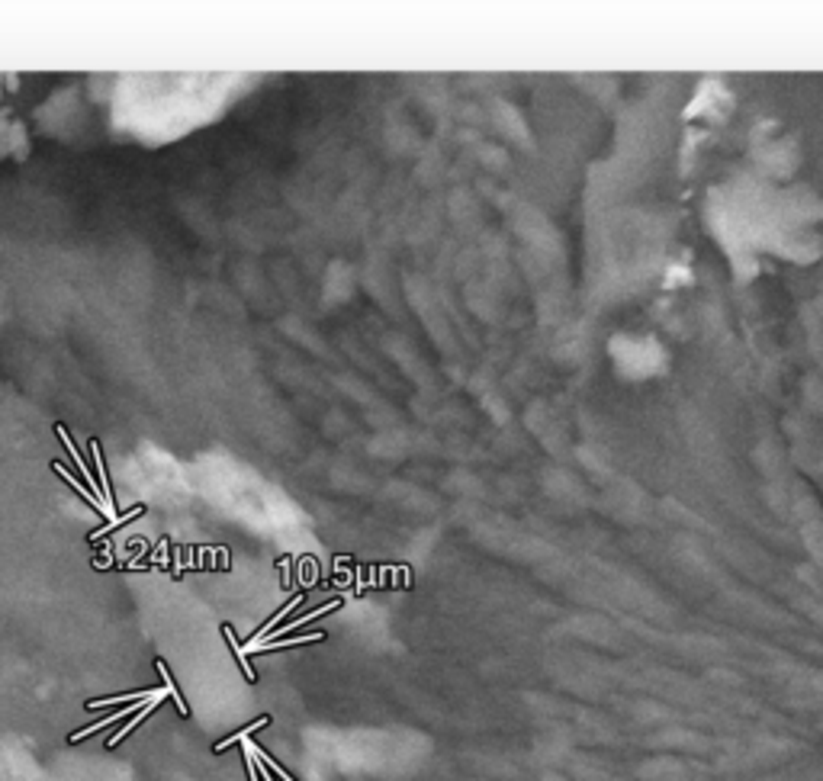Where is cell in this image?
I'll use <instances>...</instances> for the list:
<instances>
[{
	"instance_id": "cell-1",
	"label": "cell",
	"mask_w": 823,
	"mask_h": 781,
	"mask_svg": "<svg viewBox=\"0 0 823 781\" xmlns=\"http://www.w3.org/2000/svg\"><path fill=\"white\" fill-rule=\"evenodd\" d=\"M52 469H55V473H58V476H62V479H65V483H68V486H75V489H77V492H81V496H84V498H87V502H90V505H97V509H100V511H103V515H107V518H113V511H109V509H107V505H103V502H100V498H97V496H94V492H90V489H87V486H84V483H81V479H77V476H75V473H71V469H68V467H65V463H52Z\"/></svg>"
},
{
	"instance_id": "cell-4",
	"label": "cell",
	"mask_w": 823,
	"mask_h": 781,
	"mask_svg": "<svg viewBox=\"0 0 823 781\" xmlns=\"http://www.w3.org/2000/svg\"><path fill=\"white\" fill-rule=\"evenodd\" d=\"M254 753H258V749H254ZM258 755H261V762H264V766H267V768H271V772H277V778H283V781H296V778H290V775H286V772H283V768H280V766H277V762H273V759H271V755H267V753H258Z\"/></svg>"
},
{
	"instance_id": "cell-5",
	"label": "cell",
	"mask_w": 823,
	"mask_h": 781,
	"mask_svg": "<svg viewBox=\"0 0 823 781\" xmlns=\"http://www.w3.org/2000/svg\"><path fill=\"white\" fill-rule=\"evenodd\" d=\"M258 775H261V778H264V781H273V778H271V768H267V766H264V762H261Z\"/></svg>"
},
{
	"instance_id": "cell-3",
	"label": "cell",
	"mask_w": 823,
	"mask_h": 781,
	"mask_svg": "<svg viewBox=\"0 0 823 781\" xmlns=\"http://www.w3.org/2000/svg\"><path fill=\"white\" fill-rule=\"evenodd\" d=\"M264 724H267V717H261V720H254L252 727H245V730H242V734L229 736V740H222V743H216V753H222V749H229V746H235V743H242L248 734H254V730H261V727H264Z\"/></svg>"
},
{
	"instance_id": "cell-2",
	"label": "cell",
	"mask_w": 823,
	"mask_h": 781,
	"mask_svg": "<svg viewBox=\"0 0 823 781\" xmlns=\"http://www.w3.org/2000/svg\"><path fill=\"white\" fill-rule=\"evenodd\" d=\"M90 454H94L97 463V483H100V496L107 502V509H113V492H109V479H107V469H103V454H100V444L90 441Z\"/></svg>"
}]
</instances>
